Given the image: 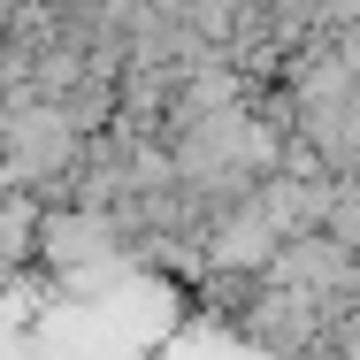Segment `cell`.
<instances>
[{
  "instance_id": "cell-1",
  "label": "cell",
  "mask_w": 360,
  "mask_h": 360,
  "mask_svg": "<svg viewBox=\"0 0 360 360\" xmlns=\"http://www.w3.org/2000/svg\"><path fill=\"white\" fill-rule=\"evenodd\" d=\"M115 253H123V238H115L108 215H84V207H39V222H31V261L54 269V276L100 269V261H115Z\"/></svg>"
}]
</instances>
